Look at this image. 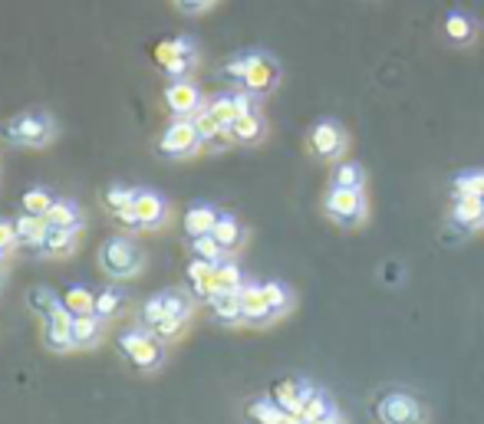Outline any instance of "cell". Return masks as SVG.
I'll return each mask as SVG.
<instances>
[{
	"label": "cell",
	"instance_id": "1",
	"mask_svg": "<svg viewBox=\"0 0 484 424\" xmlns=\"http://www.w3.org/2000/svg\"><path fill=\"white\" fill-rule=\"evenodd\" d=\"M323 211L326 218L340 224V227H363L369 218V201L363 191H349V188H330L323 197Z\"/></svg>",
	"mask_w": 484,
	"mask_h": 424
},
{
	"label": "cell",
	"instance_id": "2",
	"mask_svg": "<svg viewBox=\"0 0 484 424\" xmlns=\"http://www.w3.org/2000/svg\"><path fill=\"white\" fill-rule=\"evenodd\" d=\"M376 418L379 424H425V408L405 391H386L376 402Z\"/></svg>",
	"mask_w": 484,
	"mask_h": 424
},
{
	"label": "cell",
	"instance_id": "3",
	"mask_svg": "<svg viewBox=\"0 0 484 424\" xmlns=\"http://www.w3.org/2000/svg\"><path fill=\"white\" fill-rule=\"evenodd\" d=\"M310 151L323 161H343L346 149H349V135L346 128L336 122V119H320L316 126L310 128Z\"/></svg>",
	"mask_w": 484,
	"mask_h": 424
},
{
	"label": "cell",
	"instance_id": "4",
	"mask_svg": "<svg viewBox=\"0 0 484 424\" xmlns=\"http://www.w3.org/2000/svg\"><path fill=\"white\" fill-rule=\"evenodd\" d=\"M152 57H155V63H159L168 76H184V73L191 69V63H195V43H191L188 36L161 40V43H155Z\"/></svg>",
	"mask_w": 484,
	"mask_h": 424
},
{
	"label": "cell",
	"instance_id": "5",
	"mask_svg": "<svg viewBox=\"0 0 484 424\" xmlns=\"http://www.w3.org/2000/svg\"><path fill=\"white\" fill-rule=\"evenodd\" d=\"M280 82V66H277L274 57H267L261 50H251L247 53V73H244V86L241 89L254 92V96H264Z\"/></svg>",
	"mask_w": 484,
	"mask_h": 424
},
{
	"label": "cell",
	"instance_id": "6",
	"mask_svg": "<svg viewBox=\"0 0 484 424\" xmlns=\"http://www.w3.org/2000/svg\"><path fill=\"white\" fill-rule=\"evenodd\" d=\"M198 145H201V135H198L191 119H175L159 142V149L165 151V155H175V158H178V155H191Z\"/></svg>",
	"mask_w": 484,
	"mask_h": 424
},
{
	"label": "cell",
	"instance_id": "7",
	"mask_svg": "<svg viewBox=\"0 0 484 424\" xmlns=\"http://www.w3.org/2000/svg\"><path fill=\"white\" fill-rule=\"evenodd\" d=\"M478 20H474L468 11H458V7H451V11H445V17H441V34H445V40H449L451 46H472L474 40H478Z\"/></svg>",
	"mask_w": 484,
	"mask_h": 424
},
{
	"label": "cell",
	"instance_id": "8",
	"mask_svg": "<svg viewBox=\"0 0 484 424\" xmlns=\"http://www.w3.org/2000/svg\"><path fill=\"white\" fill-rule=\"evenodd\" d=\"M138 264H142V257H138V251L132 247L129 241H122V237H115V241H109L103 247V266L109 270L113 276H129L136 274Z\"/></svg>",
	"mask_w": 484,
	"mask_h": 424
},
{
	"label": "cell",
	"instance_id": "9",
	"mask_svg": "<svg viewBox=\"0 0 484 424\" xmlns=\"http://www.w3.org/2000/svg\"><path fill=\"white\" fill-rule=\"evenodd\" d=\"M119 345L138 368H155L161 362V345L145 333H126L119 339Z\"/></svg>",
	"mask_w": 484,
	"mask_h": 424
},
{
	"label": "cell",
	"instance_id": "10",
	"mask_svg": "<svg viewBox=\"0 0 484 424\" xmlns=\"http://www.w3.org/2000/svg\"><path fill=\"white\" fill-rule=\"evenodd\" d=\"M313 391H316V389H313L307 379H284V382H277V385H274V395H270V398H274L284 412L300 414V408L310 402Z\"/></svg>",
	"mask_w": 484,
	"mask_h": 424
},
{
	"label": "cell",
	"instance_id": "11",
	"mask_svg": "<svg viewBox=\"0 0 484 424\" xmlns=\"http://www.w3.org/2000/svg\"><path fill=\"white\" fill-rule=\"evenodd\" d=\"M7 138L11 142H23V145H40V142H46L50 138V122L46 119H40V115H20V119H13V122H7Z\"/></svg>",
	"mask_w": 484,
	"mask_h": 424
},
{
	"label": "cell",
	"instance_id": "12",
	"mask_svg": "<svg viewBox=\"0 0 484 424\" xmlns=\"http://www.w3.org/2000/svg\"><path fill=\"white\" fill-rule=\"evenodd\" d=\"M451 224L461 234H474L484 227V197H455Z\"/></svg>",
	"mask_w": 484,
	"mask_h": 424
},
{
	"label": "cell",
	"instance_id": "13",
	"mask_svg": "<svg viewBox=\"0 0 484 424\" xmlns=\"http://www.w3.org/2000/svg\"><path fill=\"white\" fill-rule=\"evenodd\" d=\"M241 310L244 322H251V326H264V322L274 320V312H270L264 299V287H257V283H244L241 287Z\"/></svg>",
	"mask_w": 484,
	"mask_h": 424
},
{
	"label": "cell",
	"instance_id": "14",
	"mask_svg": "<svg viewBox=\"0 0 484 424\" xmlns=\"http://www.w3.org/2000/svg\"><path fill=\"white\" fill-rule=\"evenodd\" d=\"M46 343L53 345V349H69L73 343V312L59 303L57 310L46 316Z\"/></svg>",
	"mask_w": 484,
	"mask_h": 424
},
{
	"label": "cell",
	"instance_id": "15",
	"mask_svg": "<svg viewBox=\"0 0 484 424\" xmlns=\"http://www.w3.org/2000/svg\"><path fill=\"white\" fill-rule=\"evenodd\" d=\"M165 103H168V109H172L175 115H191V112H198L201 96H198V89L191 86V82L175 80L172 86L165 89Z\"/></svg>",
	"mask_w": 484,
	"mask_h": 424
},
{
	"label": "cell",
	"instance_id": "16",
	"mask_svg": "<svg viewBox=\"0 0 484 424\" xmlns=\"http://www.w3.org/2000/svg\"><path fill=\"white\" fill-rule=\"evenodd\" d=\"M132 211L138 218V227H155L165 218V204H161L159 195L152 191H136V201H132Z\"/></svg>",
	"mask_w": 484,
	"mask_h": 424
},
{
	"label": "cell",
	"instance_id": "17",
	"mask_svg": "<svg viewBox=\"0 0 484 424\" xmlns=\"http://www.w3.org/2000/svg\"><path fill=\"white\" fill-rule=\"evenodd\" d=\"M330 188L363 191V188H366V168H363L359 161H336L333 174H330Z\"/></svg>",
	"mask_w": 484,
	"mask_h": 424
},
{
	"label": "cell",
	"instance_id": "18",
	"mask_svg": "<svg viewBox=\"0 0 484 424\" xmlns=\"http://www.w3.org/2000/svg\"><path fill=\"white\" fill-rule=\"evenodd\" d=\"M218 211L207 204H195L188 214H184V230H188V237L195 241V237H205V234H211L215 230V224H218Z\"/></svg>",
	"mask_w": 484,
	"mask_h": 424
},
{
	"label": "cell",
	"instance_id": "19",
	"mask_svg": "<svg viewBox=\"0 0 484 424\" xmlns=\"http://www.w3.org/2000/svg\"><path fill=\"white\" fill-rule=\"evenodd\" d=\"M46 234H50V224L46 218H36V214H23L17 220V237H20L27 247H34V251H43L46 247Z\"/></svg>",
	"mask_w": 484,
	"mask_h": 424
},
{
	"label": "cell",
	"instance_id": "20",
	"mask_svg": "<svg viewBox=\"0 0 484 424\" xmlns=\"http://www.w3.org/2000/svg\"><path fill=\"white\" fill-rule=\"evenodd\" d=\"M215 266L218 264H207V260H198V257L188 264V280H191L195 297H201V299L215 297Z\"/></svg>",
	"mask_w": 484,
	"mask_h": 424
},
{
	"label": "cell",
	"instance_id": "21",
	"mask_svg": "<svg viewBox=\"0 0 484 424\" xmlns=\"http://www.w3.org/2000/svg\"><path fill=\"white\" fill-rule=\"evenodd\" d=\"M211 303V312L218 316L221 322H244V310H241V293H215V297L207 299Z\"/></svg>",
	"mask_w": 484,
	"mask_h": 424
},
{
	"label": "cell",
	"instance_id": "22",
	"mask_svg": "<svg viewBox=\"0 0 484 424\" xmlns=\"http://www.w3.org/2000/svg\"><path fill=\"white\" fill-rule=\"evenodd\" d=\"M244 418L251 424H277L284 418V408H280L274 398H254V402H247V408H244Z\"/></svg>",
	"mask_w": 484,
	"mask_h": 424
},
{
	"label": "cell",
	"instance_id": "23",
	"mask_svg": "<svg viewBox=\"0 0 484 424\" xmlns=\"http://www.w3.org/2000/svg\"><path fill=\"white\" fill-rule=\"evenodd\" d=\"M215 241L224 247V251H238V243L244 241V230H241V224L230 218V214H221L218 218V224H215Z\"/></svg>",
	"mask_w": 484,
	"mask_h": 424
},
{
	"label": "cell",
	"instance_id": "24",
	"mask_svg": "<svg viewBox=\"0 0 484 424\" xmlns=\"http://www.w3.org/2000/svg\"><path fill=\"white\" fill-rule=\"evenodd\" d=\"M230 132H234V142H261L264 138V119L254 112V115H241V119H234V126H230Z\"/></svg>",
	"mask_w": 484,
	"mask_h": 424
},
{
	"label": "cell",
	"instance_id": "25",
	"mask_svg": "<svg viewBox=\"0 0 484 424\" xmlns=\"http://www.w3.org/2000/svg\"><path fill=\"white\" fill-rule=\"evenodd\" d=\"M63 306H66L73 316H92L96 312V297H92L86 287H69L63 293Z\"/></svg>",
	"mask_w": 484,
	"mask_h": 424
},
{
	"label": "cell",
	"instance_id": "26",
	"mask_svg": "<svg viewBox=\"0 0 484 424\" xmlns=\"http://www.w3.org/2000/svg\"><path fill=\"white\" fill-rule=\"evenodd\" d=\"M244 276L234 264H218L215 266V293H241Z\"/></svg>",
	"mask_w": 484,
	"mask_h": 424
},
{
	"label": "cell",
	"instance_id": "27",
	"mask_svg": "<svg viewBox=\"0 0 484 424\" xmlns=\"http://www.w3.org/2000/svg\"><path fill=\"white\" fill-rule=\"evenodd\" d=\"M73 243H76V230L73 227H50L43 251L53 253V257H63V253L73 251Z\"/></svg>",
	"mask_w": 484,
	"mask_h": 424
},
{
	"label": "cell",
	"instance_id": "28",
	"mask_svg": "<svg viewBox=\"0 0 484 424\" xmlns=\"http://www.w3.org/2000/svg\"><path fill=\"white\" fill-rule=\"evenodd\" d=\"M261 287H264V299H267V306H270V312H274V320L284 316V312L290 310V303H293L290 289L284 287V283H261Z\"/></svg>",
	"mask_w": 484,
	"mask_h": 424
},
{
	"label": "cell",
	"instance_id": "29",
	"mask_svg": "<svg viewBox=\"0 0 484 424\" xmlns=\"http://www.w3.org/2000/svg\"><path fill=\"white\" fill-rule=\"evenodd\" d=\"M451 188L455 197H484V172H461Z\"/></svg>",
	"mask_w": 484,
	"mask_h": 424
},
{
	"label": "cell",
	"instance_id": "30",
	"mask_svg": "<svg viewBox=\"0 0 484 424\" xmlns=\"http://www.w3.org/2000/svg\"><path fill=\"white\" fill-rule=\"evenodd\" d=\"M330 412H336L333 398H330L326 391L316 389V391L310 395V402H307L303 408H300V418H303V421H316V418H323V414H330Z\"/></svg>",
	"mask_w": 484,
	"mask_h": 424
},
{
	"label": "cell",
	"instance_id": "31",
	"mask_svg": "<svg viewBox=\"0 0 484 424\" xmlns=\"http://www.w3.org/2000/svg\"><path fill=\"white\" fill-rule=\"evenodd\" d=\"M46 224L50 227H76V207L69 201H53V207L46 211Z\"/></svg>",
	"mask_w": 484,
	"mask_h": 424
},
{
	"label": "cell",
	"instance_id": "32",
	"mask_svg": "<svg viewBox=\"0 0 484 424\" xmlns=\"http://www.w3.org/2000/svg\"><path fill=\"white\" fill-rule=\"evenodd\" d=\"M99 333V320L96 312L92 316H73V343L76 345H90Z\"/></svg>",
	"mask_w": 484,
	"mask_h": 424
},
{
	"label": "cell",
	"instance_id": "33",
	"mask_svg": "<svg viewBox=\"0 0 484 424\" xmlns=\"http://www.w3.org/2000/svg\"><path fill=\"white\" fill-rule=\"evenodd\" d=\"M191 251H195L198 260H207V264H221V253H224V247L215 241V234H205V237H195V241H191Z\"/></svg>",
	"mask_w": 484,
	"mask_h": 424
},
{
	"label": "cell",
	"instance_id": "34",
	"mask_svg": "<svg viewBox=\"0 0 484 424\" xmlns=\"http://www.w3.org/2000/svg\"><path fill=\"white\" fill-rule=\"evenodd\" d=\"M207 112L215 115L221 126H234V119H238V105H234V96H218V99H211Z\"/></svg>",
	"mask_w": 484,
	"mask_h": 424
},
{
	"label": "cell",
	"instance_id": "35",
	"mask_svg": "<svg viewBox=\"0 0 484 424\" xmlns=\"http://www.w3.org/2000/svg\"><path fill=\"white\" fill-rule=\"evenodd\" d=\"M53 207V197L46 195L43 188H34V191H27L23 195V211L27 214H36V218H46V211Z\"/></svg>",
	"mask_w": 484,
	"mask_h": 424
},
{
	"label": "cell",
	"instance_id": "36",
	"mask_svg": "<svg viewBox=\"0 0 484 424\" xmlns=\"http://www.w3.org/2000/svg\"><path fill=\"white\" fill-rule=\"evenodd\" d=\"M30 306H34L36 312H43V316H50V312L57 310L59 303H63V299H57V293H53V289H46V287H36V289H30Z\"/></svg>",
	"mask_w": 484,
	"mask_h": 424
},
{
	"label": "cell",
	"instance_id": "37",
	"mask_svg": "<svg viewBox=\"0 0 484 424\" xmlns=\"http://www.w3.org/2000/svg\"><path fill=\"white\" fill-rule=\"evenodd\" d=\"M191 122H195V128H198V135H201V142H207V145H211V142H215V135H218L221 128V122L218 119H215V115L207 112V109H201V112L195 115V119H191Z\"/></svg>",
	"mask_w": 484,
	"mask_h": 424
},
{
	"label": "cell",
	"instance_id": "38",
	"mask_svg": "<svg viewBox=\"0 0 484 424\" xmlns=\"http://www.w3.org/2000/svg\"><path fill=\"white\" fill-rule=\"evenodd\" d=\"M132 201H136V191H126V188H109V191H105V204H109L113 214L132 207Z\"/></svg>",
	"mask_w": 484,
	"mask_h": 424
},
{
	"label": "cell",
	"instance_id": "39",
	"mask_svg": "<svg viewBox=\"0 0 484 424\" xmlns=\"http://www.w3.org/2000/svg\"><path fill=\"white\" fill-rule=\"evenodd\" d=\"M119 306H122V293H115V289H105V293L96 297V312L99 316H113Z\"/></svg>",
	"mask_w": 484,
	"mask_h": 424
},
{
	"label": "cell",
	"instance_id": "40",
	"mask_svg": "<svg viewBox=\"0 0 484 424\" xmlns=\"http://www.w3.org/2000/svg\"><path fill=\"white\" fill-rule=\"evenodd\" d=\"M244 73H247V53H238V57H230L224 63V76L230 82H238V86H244Z\"/></svg>",
	"mask_w": 484,
	"mask_h": 424
},
{
	"label": "cell",
	"instance_id": "41",
	"mask_svg": "<svg viewBox=\"0 0 484 424\" xmlns=\"http://www.w3.org/2000/svg\"><path fill=\"white\" fill-rule=\"evenodd\" d=\"M165 312L178 316V320H188V299L182 293H165Z\"/></svg>",
	"mask_w": 484,
	"mask_h": 424
},
{
	"label": "cell",
	"instance_id": "42",
	"mask_svg": "<svg viewBox=\"0 0 484 424\" xmlns=\"http://www.w3.org/2000/svg\"><path fill=\"white\" fill-rule=\"evenodd\" d=\"M142 316H145V322H152V326H159V322L165 320V316H168V312H165V297L149 299V303H145V312H142Z\"/></svg>",
	"mask_w": 484,
	"mask_h": 424
},
{
	"label": "cell",
	"instance_id": "43",
	"mask_svg": "<svg viewBox=\"0 0 484 424\" xmlns=\"http://www.w3.org/2000/svg\"><path fill=\"white\" fill-rule=\"evenodd\" d=\"M184 320H178V316H165V320L159 322V326H152L155 329V335H161V339H172V335L182 333Z\"/></svg>",
	"mask_w": 484,
	"mask_h": 424
},
{
	"label": "cell",
	"instance_id": "44",
	"mask_svg": "<svg viewBox=\"0 0 484 424\" xmlns=\"http://www.w3.org/2000/svg\"><path fill=\"white\" fill-rule=\"evenodd\" d=\"M17 241H20V237H17V224H7V220H0V251L7 253Z\"/></svg>",
	"mask_w": 484,
	"mask_h": 424
},
{
	"label": "cell",
	"instance_id": "45",
	"mask_svg": "<svg viewBox=\"0 0 484 424\" xmlns=\"http://www.w3.org/2000/svg\"><path fill=\"white\" fill-rule=\"evenodd\" d=\"M211 4H218V0H178V7L188 13H198V11H207Z\"/></svg>",
	"mask_w": 484,
	"mask_h": 424
},
{
	"label": "cell",
	"instance_id": "46",
	"mask_svg": "<svg viewBox=\"0 0 484 424\" xmlns=\"http://www.w3.org/2000/svg\"><path fill=\"white\" fill-rule=\"evenodd\" d=\"M115 218H119V224H126V227H138V218H136V211H132V207H126V211H119Z\"/></svg>",
	"mask_w": 484,
	"mask_h": 424
},
{
	"label": "cell",
	"instance_id": "47",
	"mask_svg": "<svg viewBox=\"0 0 484 424\" xmlns=\"http://www.w3.org/2000/svg\"><path fill=\"white\" fill-rule=\"evenodd\" d=\"M303 424H346V421L340 412H330V414H323V418H316V421H303Z\"/></svg>",
	"mask_w": 484,
	"mask_h": 424
},
{
	"label": "cell",
	"instance_id": "48",
	"mask_svg": "<svg viewBox=\"0 0 484 424\" xmlns=\"http://www.w3.org/2000/svg\"><path fill=\"white\" fill-rule=\"evenodd\" d=\"M277 424H303V418H300V414H293V412H284V418H280Z\"/></svg>",
	"mask_w": 484,
	"mask_h": 424
},
{
	"label": "cell",
	"instance_id": "49",
	"mask_svg": "<svg viewBox=\"0 0 484 424\" xmlns=\"http://www.w3.org/2000/svg\"><path fill=\"white\" fill-rule=\"evenodd\" d=\"M0 260H4V251H0Z\"/></svg>",
	"mask_w": 484,
	"mask_h": 424
}]
</instances>
